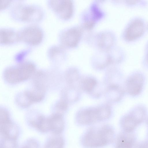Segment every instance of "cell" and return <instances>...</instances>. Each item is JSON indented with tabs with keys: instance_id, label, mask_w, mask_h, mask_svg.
I'll use <instances>...</instances> for the list:
<instances>
[{
	"instance_id": "cb8c5ba5",
	"label": "cell",
	"mask_w": 148,
	"mask_h": 148,
	"mask_svg": "<svg viewBox=\"0 0 148 148\" xmlns=\"http://www.w3.org/2000/svg\"><path fill=\"white\" fill-rule=\"evenodd\" d=\"M11 1H1L0 10H3L8 7L11 3Z\"/></svg>"
},
{
	"instance_id": "52a82bcc",
	"label": "cell",
	"mask_w": 148,
	"mask_h": 148,
	"mask_svg": "<svg viewBox=\"0 0 148 148\" xmlns=\"http://www.w3.org/2000/svg\"><path fill=\"white\" fill-rule=\"evenodd\" d=\"M144 75L140 72H135L127 78L125 82V90L130 95L135 97L142 91L145 83Z\"/></svg>"
},
{
	"instance_id": "9c48e42d",
	"label": "cell",
	"mask_w": 148,
	"mask_h": 148,
	"mask_svg": "<svg viewBox=\"0 0 148 148\" xmlns=\"http://www.w3.org/2000/svg\"><path fill=\"white\" fill-rule=\"evenodd\" d=\"M76 120L78 124L82 125H90L104 121L99 107L81 110L77 115Z\"/></svg>"
},
{
	"instance_id": "4fadbf2b",
	"label": "cell",
	"mask_w": 148,
	"mask_h": 148,
	"mask_svg": "<svg viewBox=\"0 0 148 148\" xmlns=\"http://www.w3.org/2000/svg\"><path fill=\"white\" fill-rule=\"evenodd\" d=\"M49 131L53 134H61L65 128L64 121L62 114H53L47 117Z\"/></svg>"
},
{
	"instance_id": "7a4b0ae2",
	"label": "cell",
	"mask_w": 148,
	"mask_h": 148,
	"mask_svg": "<svg viewBox=\"0 0 148 148\" xmlns=\"http://www.w3.org/2000/svg\"><path fill=\"white\" fill-rule=\"evenodd\" d=\"M10 14L12 18L17 21L36 23L43 19L44 12L42 8L38 5L18 3L12 7Z\"/></svg>"
},
{
	"instance_id": "30bf717a",
	"label": "cell",
	"mask_w": 148,
	"mask_h": 148,
	"mask_svg": "<svg viewBox=\"0 0 148 148\" xmlns=\"http://www.w3.org/2000/svg\"><path fill=\"white\" fill-rule=\"evenodd\" d=\"M81 36V31L77 27L71 28L60 33L59 40L63 46L72 47L78 43Z\"/></svg>"
},
{
	"instance_id": "ac0fdd59",
	"label": "cell",
	"mask_w": 148,
	"mask_h": 148,
	"mask_svg": "<svg viewBox=\"0 0 148 148\" xmlns=\"http://www.w3.org/2000/svg\"><path fill=\"white\" fill-rule=\"evenodd\" d=\"M96 80L91 77L87 78L84 79L82 83V87L84 91L90 92L94 88L97 84Z\"/></svg>"
},
{
	"instance_id": "8fae6325",
	"label": "cell",
	"mask_w": 148,
	"mask_h": 148,
	"mask_svg": "<svg viewBox=\"0 0 148 148\" xmlns=\"http://www.w3.org/2000/svg\"><path fill=\"white\" fill-rule=\"evenodd\" d=\"M145 31L143 21L137 18L132 21L126 28L124 33L125 39L128 41L135 40L142 36Z\"/></svg>"
},
{
	"instance_id": "8992f818",
	"label": "cell",
	"mask_w": 148,
	"mask_h": 148,
	"mask_svg": "<svg viewBox=\"0 0 148 148\" xmlns=\"http://www.w3.org/2000/svg\"><path fill=\"white\" fill-rule=\"evenodd\" d=\"M20 41L32 46L39 45L42 41L44 33L39 26L32 25L26 26L18 32Z\"/></svg>"
},
{
	"instance_id": "277c9868",
	"label": "cell",
	"mask_w": 148,
	"mask_h": 148,
	"mask_svg": "<svg viewBox=\"0 0 148 148\" xmlns=\"http://www.w3.org/2000/svg\"><path fill=\"white\" fill-rule=\"evenodd\" d=\"M147 114L146 108L143 105H137L132 108L121 120L120 125L123 131L132 133L145 119Z\"/></svg>"
},
{
	"instance_id": "d4e9b609",
	"label": "cell",
	"mask_w": 148,
	"mask_h": 148,
	"mask_svg": "<svg viewBox=\"0 0 148 148\" xmlns=\"http://www.w3.org/2000/svg\"><path fill=\"white\" fill-rule=\"evenodd\" d=\"M28 52V51H22L21 53H18L16 56V60L18 61H21L24 58L25 55H26Z\"/></svg>"
},
{
	"instance_id": "9a60e30c",
	"label": "cell",
	"mask_w": 148,
	"mask_h": 148,
	"mask_svg": "<svg viewBox=\"0 0 148 148\" xmlns=\"http://www.w3.org/2000/svg\"><path fill=\"white\" fill-rule=\"evenodd\" d=\"M136 138L132 133L123 131L119 133L115 139V148H133Z\"/></svg>"
},
{
	"instance_id": "2e32d148",
	"label": "cell",
	"mask_w": 148,
	"mask_h": 148,
	"mask_svg": "<svg viewBox=\"0 0 148 148\" xmlns=\"http://www.w3.org/2000/svg\"><path fill=\"white\" fill-rule=\"evenodd\" d=\"M65 140L61 134H55L48 137L46 140L43 148H64Z\"/></svg>"
},
{
	"instance_id": "7402d4cb",
	"label": "cell",
	"mask_w": 148,
	"mask_h": 148,
	"mask_svg": "<svg viewBox=\"0 0 148 148\" xmlns=\"http://www.w3.org/2000/svg\"><path fill=\"white\" fill-rule=\"evenodd\" d=\"M56 107L59 110L63 112L67 109V104L66 101L62 100L58 102L56 104Z\"/></svg>"
},
{
	"instance_id": "d6986e66",
	"label": "cell",
	"mask_w": 148,
	"mask_h": 148,
	"mask_svg": "<svg viewBox=\"0 0 148 148\" xmlns=\"http://www.w3.org/2000/svg\"><path fill=\"white\" fill-rule=\"evenodd\" d=\"M18 148H41L38 140L34 138H30L25 141Z\"/></svg>"
},
{
	"instance_id": "4316f807",
	"label": "cell",
	"mask_w": 148,
	"mask_h": 148,
	"mask_svg": "<svg viewBox=\"0 0 148 148\" xmlns=\"http://www.w3.org/2000/svg\"><path fill=\"white\" fill-rule=\"evenodd\" d=\"M147 125V126H148V125ZM147 135H148V136H148V134H147Z\"/></svg>"
},
{
	"instance_id": "ba28073f",
	"label": "cell",
	"mask_w": 148,
	"mask_h": 148,
	"mask_svg": "<svg viewBox=\"0 0 148 148\" xmlns=\"http://www.w3.org/2000/svg\"><path fill=\"white\" fill-rule=\"evenodd\" d=\"M49 8L60 18L67 20L72 16L73 4L70 0H49L47 2Z\"/></svg>"
},
{
	"instance_id": "ffe728a7",
	"label": "cell",
	"mask_w": 148,
	"mask_h": 148,
	"mask_svg": "<svg viewBox=\"0 0 148 148\" xmlns=\"http://www.w3.org/2000/svg\"><path fill=\"white\" fill-rule=\"evenodd\" d=\"M0 148H18V140L0 138Z\"/></svg>"
},
{
	"instance_id": "5bb4252c",
	"label": "cell",
	"mask_w": 148,
	"mask_h": 148,
	"mask_svg": "<svg viewBox=\"0 0 148 148\" xmlns=\"http://www.w3.org/2000/svg\"><path fill=\"white\" fill-rule=\"evenodd\" d=\"M0 44L3 45L14 44L20 41L18 32L9 28L0 29Z\"/></svg>"
},
{
	"instance_id": "484cf974",
	"label": "cell",
	"mask_w": 148,
	"mask_h": 148,
	"mask_svg": "<svg viewBox=\"0 0 148 148\" xmlns=\"http://www.w3.org/2000/svg\"><path fill=\"white\" fill-rule=\"evenodd\" d=\"M146 60H147V63L148 64V46L147 49Z\"/></svg>"
},
{
	"instance_id": "e0dca14e",
	"label": "cell",
	"mask_w": 148,
	"mask_h": 148,
	"mask_svg": "<svg viewBox=\"0 0 148 148\" xmlns=\"http://www.w3.org/2000/svg\"><path fill=\"white\" fill-rule=\"evenodd\" d=\"M107 91L109 99L111 101H117L120 100L124 94L123 90L117 85L110 86Z\"/></svg>"
},
{
	"instance_id": "6da1fadb",
	"label": "cell",
	"mask_w": 148,
	"mask_h": 148,
	"mask_svg": "<svg viewBox=\"0 0 148 148\" xmlns=\"http://www.w3.org/2000/svg\"><path fill=\"white\" fill-rule=\"evenodd\" d=\"M115 137L113 128L105 125L89 128L83 135L81 141L85 148H100L112 143Z\"/></svg>"
},
{
	"instance_id": "3957f363",
	"label": "cell",
	"mask_w": 148,
	"mask_h": 148,
	"mask_svg": "<svg viewBox=\"0 0 148 148\" xmlns=\"http://www.w3.org/2000/svg\"><path fill=\"white\" fill-rule=\"evenodd\" d=\"M35 70V66L33 63L29 61H25L17 66L6 69L4 73V77L9 83H16L28 79Z\"/></svg>"
},
{
	"instance_id": "44dd1931",
	"label": "cell",
	"mask_w": 148,
	"mask_h": 148,
	"mask_svg": "<svg viewBox=\"0 0 148 148\" xmlns=\"http://www.w3.org/2000/svg\"><path fill=\"white\" fill-rule=\"evenodd\" d=\"M79 75L78 71L75 69H72L69 70L66 74V78L68 81L70 83L77 80Z\"/></svg>"
},
{
	"instance_id": "603a6c76",
	"label": "cell",
	"mask_w": 148,
	"mask_h": 148,
	"mask_svg": "<svg viewBox=\"0 0 148 148\" xmlns=\"http://www.w3.org/2000/svg\"><path fill=\"white\" fill-rule=\"evenodd\" d=\"M133 148H148V140L138 143Z\"/></svg>"
},
{
	"instance_id": "7c38bea8",
	"label": "cell",
	"mask_w": 148,
	"mask_h": 148,
	"mask_svg": "<svg viewBox=\"0 0 148 148\" xmlns=\"http://www.w3.org/2000/svg\"><path fill=\"white\" fill-rule=\"evenodd\" d=\"M44 93L40 90H33L24 92L18 97V103L22 107H27L33 103L39 102L44 98Z\"/></svg>"
},
{
	"instance_id": "5b68a950",
	"label": "cell",
	"mask_w": 148,
	"mask_h": 148,
	"mask_svg": "<svg viewBox=\"0 0 148 148\" xmlns=\"http://www.w3.org/2000/svg\"><path fill=\"white\" fill-rule=\"evenodd\" d=\"M21 133L20 127L11 119L7 111L1 110L0 138L18 140Z\"/></svg>"
}]
</instances>
